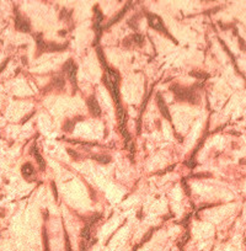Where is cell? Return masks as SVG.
<instances>
[{"label": "cell", "mask_w": 246, "mask_h": 251, "mask_svg": "<svg viewBox=\"0 0 246 251\" xmlns=\"http://www.w3.org/2000/svg\"><path fill=\"white\" fill-rule=\"evenodd\" d=\"M196 87L197 86L184 87V86H180L179 84H173L170 86V90L172 91L173 96H175L177 101H186L192 105H197L199 102V95L197 93Z\"/></svg>", "instance_id": "1"}, {"label": "cell", "mask_w": 246, "mask_h": 251, "mask_svg": "<svg viewBox=\"0 0 246 251\" xmlns=\"http://www.w3.org/2000/svg\"><path fill=\"white\" fill-rule=\"evenodd\" d=\"M36 41H37V48H38V54L41 53H46V52H59V51H64V49L68 48V42L63 43V44H58L54 42H44L42 35H38L36 37Z\"/></svg>", "instance_id": "2"}, {"label": "cell", "mask_w": 246, "mask_h": 251, "mask_svg": "<svg viewBox=\"0 0 246 251\" xmlns=\"http://www.w3.org/2000/svg\"><path fill=\"white\" fill-rule=\"evenodd\" d=\"M145 15H147V19H148V24H149V26H150L151 28H154L155 31H158V32H160V33H164L166 37H169L170 39H172V41L175 42V43H177L176 39L169 33L167 28L165 27V24H164V21H162L161 17H159V16L155 15V14H151V13H147Z\"/></svg>", "instance_id": "3"}, {"label": "cell", "mask_w": 246, "mask_h": 251, "mask_svg": "<svg viewBox=\"0 0 246 251\" xmlns=\"http://www.w3.org/2000/svg\"><path fill=\"white\" fill-rule=\"evenodd\" d=\"M61 69H63V73L67 74L68 79L70 80L71 85H73V87H74V90H76L78 89V85H76V70H78V67L74 63V61H73V59H68L67 63L63 65Z\"/></svg>", "instance_id": "4"}, {"label": "cell", "mask_w": 246, "mask_h": 251, "mask_svg": "<svg viewBox=\"0 0 246 251\" xmlns=\"http://www.w3.org/2000/svg\"><path fill=\"white\" fill-rule=\"evenodd\" d=\"M156 104H158V107H159V110H160V113L162 115V117L166 118L167 121L172 122V118H171V115H170V112H169V108H167L165 101H164V97H162V95H161L160 93L156 94Z\"/></svg>", "instance_id": "5"}, {"label": "cell", "mask_w": 246, "mask_h": 251, "mask_svg": "<svg viewBox=\"0 0 246 251\" xmlns=\"http://www.w3.org/2000/svg\"><path fill=\"white\" fill-rule=\"evenodd\" d=\"M86 104H87L89 111H90V113L92 116H94V117H100L101 116V107H100V105H99V102H97V100H96L95 96H90L87 98Z\"/></svg>", "instance_id": "6"}, {"label": "cell", "mask_w": 246, "mask_h": 251, "mask_svg": "<svg viewBox=\"0 0 246 251\" xmlns=\"http://www.w3.org/2000/svg\"><path fill=\"white\" fill-rule=\"evenodd\" d=\"M15 26L19 31L22 32H30L31 31V26L28 24V21L26 19H24L20 14H16V19H15Z\"/></svg>", "instance_id": "7"}, {"label": "cell", "mask_w": 246, "mask_h": 251, "mask_svg": "<svg viewBox=\"0 0 246 251\" xmlns=\"http://www.w3.org/2000/svg\"><path fill=\"white\" fill-rule=\"evenodd\" d=\"M132 6H133V3L128 1V3L124 5V7H123V9L121 10V11H118V13H117V15H116L113 19H111V20H110V21H108V24L105 26V28H108L110 26H112V25H115L116 22H118L119 20H121L123 16H124V14L128 11V9H129V7H132Z\"/></svg>", "instance_id": "8"}, {"label": "cell", "mask_w": 246, "mask_h": 251, "mask_svg": "<svg viewBox=\"0 0 246 251\" xmlns=\"http://www.w3.org/2000/svg\"><path fill=\"white\" fill-rule=\"evenodd\" d=\"M31 153L33 154V156L36 158V160H37V164L39 165V169L43 170L46 169V163H44V159L42 158V155L39 154V152H38V149H37V147H36V144H33V147L31 148Z\"/></svg>", "instance_id": "9"}, {"label": "cell", "mask_w": 246, "mask_h": 251, "mask_svg": "<svg viewBox=\"0 0 246 251\" xmlns=\"http://www.w3.org/2000/svg\"><path fill=\"white\" fill-rule=\"evenodd\" d=\"M21 173H22L24 177L30 178L32 175H35V169H33V166L31 165L30 163H27V164L22 165V167H21Z\"/></svg>", "instance_id": "10"}, {"label": "cell", "mask_w": 246, "mask_h": 251, "mask_svg": "<svg viewBox=\"0 0 246 251\" xmlns=\"http://www.w3.org/2000/svg\"><path fill=\"white\" fill-rule=\"evenodd\" d=\"M52 85H53L56 89H58V90L64 89V86H65V79H64V76H61V75L54 76L53 81H52Z\"/></svg>", "instance_id": "11"}, {"label": "cell", "mask_w": 246, "mask_h": 251, "mask_svg": "<svg viewBox=\"0 0 246 251\" xmlns=\"http://www.w3.org/2000/svg\"><path fill=\"white\" fill-rule=\"evenodd\" d=\"M90 158L94 159V160H96V161L100 163V164H108L111 160H112L111 156L105 155V154H94V155H91Z\"/></svg>", "instance_id": "12"}, {"label": "cell", "mask_w": 246, "mask_h": 251, "mask_svg": "<svg viewBox=\"0 0 246 251\" xmlns=\"http://www.w3.org/2000/svg\"><path fill=\"white\" fill-rule=\"evenodd\" d=\"M80 235H81V238H83V239L85 240V241L90 240V239H91V225H90V224H87V223H85L84 228L81 229Z\"/></svg>", "instance_id": "13"}, {"label": "cell", "mask_w": 246, "mask_h": 251, "mask_svg": "<svg viewBox=\"0 0 246 251\" xmlns=\"http://www.w3.org/2000/svg\"><path fill=\"white\" fill-rule=\"evenodd\" d=\"M153 233H154V229H150L149 232H148V233H147V234H145L144 236H143V239H142V241H140V243H139V244H138V245H137V246L134 247V250H133V251H137V249H138L139 246H142L143 244H145L147 241H149V240H150V238H151V235H153Z\"/></svg>", "instance_id": "14"}, {"label": "cell", "mask_w": 246, "mask_h": 251, "mask_svg": "<svg viewBox=\"0 0 246 251\" xmlns=\"http://www.w3.org/2000/svg\"><path fill=\"white\" fill-rule=\"evenodd\" d=\"M191 76H194V78H197L199 80H206L209 78V74L206 73V72H191L190 73Z\"/></svg>", "instance_id": "15"}, {"label": "cell", "mask_w": 246, "mask_h": 251, "mask_svg": "<svg viewBox=\"0 0 246 251\" xmlns=\"http://www.w3.org/2000/svg\"><path fill=\"white\" fill-rule=\"evenodd\" d=\"M80 118V117H79ZM79 118H76V119H79ZM76 119H71V121H67L65 123H64V126H63V130L64 132H71V130H73V128H74V126H75V121Z\"/></svg>", "instance_id": "16"}, {"label": "cell", "mask_w": 246, "mask_h": 251, "mask_svg": "<svg viewBox=\"0 0 246 251\" xmlns=\"http://www.w3.org/2000/svg\"><path fill=\"white\" fill-rule=\"evenodd\" d=\"M132 38H133V42L138 46H142L143 43H144V36L140 35V33H133Z\"/></svg>", "instance_id": "17"}, {"label": "cell", "mask_w": 246, "mask_h": 251, "mask_svg": "<svg viewBox=\"0 0 246 251\" xmlns=\"http://www.w3.org/2000/svg\"><path fill=\"white\" fill-rule=\"evenodd\" d=\"M188 240H190V230H186V233H184L183 236L180 239V241H179L177 246H179V247H183V245L186 244Z\"/></svg>", "instance_id": "18"}, {"label": "cell", "mask_w": 246, "mask_h": 251, "mask_svg": "<svg viewBox=\"0 0 246 251\" xmlns=\"http://www.w3.org/2000/svg\"><path fill=\"white\" fill-rule=\"evenodd\" d=\"M132 44H134L132 36H128V37H126L124 39H123V46H124V47H129V46H132Z\"/></svg>", "instance_id": "19"}, {"label": "cell", "mask_w": 246, "mask_h": 251, "mask_svg": "<svg viewBox=\"0 0 246 251\" xmlns=\"http://www.w3.org/2000/svg\"><path fill=\"white\" fill-rule=\"evenodd\" d=\"M137 19H138V16H133L129 21H128V25L133 28V30H137Z\"/></svg>", "instance_id": "20"}, {"label": "cell", "mask_w": 246, "mask_h": 251, "mask_svg": "<svg viewBox=\"0 0 246 251\" xmlns=\"http://www.w3.org/2000/svg\"><path fill=\"white\" fill-rule=\"evenodd\" d=\"M43 238H44V251H50L49 250V245H48V236H47L46 230H43Z\"/></svg>", "instance_id": "21"}, {"label": "cell", "mask_w": 246, "mask_h": 251, "mask_svg": "<svg viewBox=\"0 0 246 251\" xmlns=\"http://www.w3.org/2000/svg\"><path fill=\"white\" fill-rule=\"evenodd\" d=\"M68 153H69V155H70V156H73V158H74L75 160H78V159L80 158V155L75 153V150H71V149H68Z\"/></svg>", "instance_id": "22"}, {"label": "cell", "mask_w": 246, "mask_h": 251, "mask_svg": "<svg viewBox=\"0 0 246 251\" xmlns=\"http://www.w3.org/2000/svg\"><path fill=\"white\" fill-rule=\"evenodd\" d=\"M65 247H67V251H73L70 247V241H69V238H68L67 233H65Z\"/></svg>", "instance_id": "23"}, {"label": "cell", "mask_w": 246, "mask_h": 251, "mask_svg": "<svg viewBox=\"0 0 246 251\" xmlns=\"http://www.w3.org/2000/svg\"><path fill=\"white\" fill-rule=\"evenodd\" d=\"M239 44H240V48L242 49V51H246V44H245V41L241 38V37H239Z\"/></svg>", "instance_id": "24"}, {"label": "cell", "mask_w": 246, "mask_h": 251, "mask_svg": "<svg viewBox=\"0 0 246 251\" xmlns=\"http://www.w3.org/2000/svg\"><path fill=\"white\" fill-rule=\"evenodd\" d=\"M85 243H86L85 240H83V241L80 243V251H87V250H86V244H85Z\"/></svg>", "instance_id": "25"}, {"label": "cell", "mask_w": 246, "mask_h": 251, "mask_svg": "<svg viewBox=\"0 0 246 251\" xmlns=\"http://www.w3.org/2000/svg\"><path fill=\"white\" fill-rule=\"evenodd\" d=\"M182 186L184 187V190H186V193H187V195L190 196V195H191V190H190V188L187 187V185H186V182H184V180H183V181H182Z\"/></svg>", "instance_id": "26"}, {"label": "cell", "mask_w": 246, "mask_h": 251, "mask_svg": "<svg viewBox=\"0 0 246 251\" xmlns=\"http://www.w3.org/2000/svg\"><path fill=\"white\" fill-rule=\"evenodd\" d=\"M52 187H53V193H54V198H58V193H57V188H56V184L52 182Z\"/></svg>", "instance_id": "27"}, {"label": "cell", "mask_w": 246, "mask_h": 251, "mask_svg": "<svg viewBox=\"0 0 246 251\" xmlns=\"http://www.w3.org/2000/svg\"><path fill=\"white\" fill-rule=\"evenodd\" d=\"M67 31H59V36H65Z\"/></svg>", "instance_id": "28"}]
</instances>
